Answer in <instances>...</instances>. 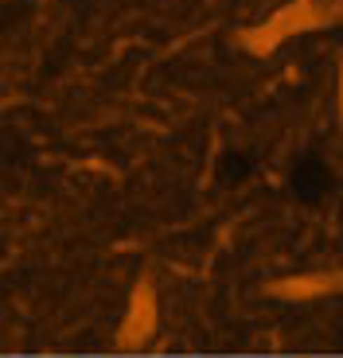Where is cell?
<instances>
[{"label":"cell","mask_w":343,"mask_h":358,"mask_svg":"<svg viewBox=\"0 0 343 358\" xmlns=\"http://www.w3.org/2000/svg\"><path fill=\"white\" fill-rule=\"evenodd\" d=\"M0 4H8V0H0Z\"/></svg>","instance_id":"obj_1"}]
</instances>
